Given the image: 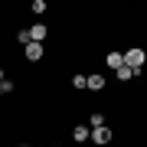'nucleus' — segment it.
I'll list each match as a JSON object with an SVG mask.
<instances>
[{"instance_id": "obj_1", "label": "nucleus", "mask_w": 147, "mask_h": 147, "mask_svg": "<svg viewBox=\"0 0 147 147\" xmlns=\"http://www.w3.org/2000/svg\"><path fill=\"white\" fill-rule=\"evenodd\" d=\"M144 59H147V56H144V49H141V46H134V49H127V53H121V62H124L127 69H131L134 75L141 72V65H144Z\"/></svg>"}, {"instance_id": "obj_2", "label": "nucleus", "mask_w": 147, "mask_h": 147, "mask_svg": "<svg viewBox=\"0 0 147 147\" xmlns=\"http://www.w3.org/2000/svg\"><path fill=\"white\" fill-rule=\"evenodd\" d=\"M88 141L92 144H108L111 141V127H95V131L88 134Z\"/></svg>"}, {"instance_id": "obj_3", "label": "nucleus", "mask_w": 147, "mask_h": 147, "mask_svg": "<svg viewBox=\"0 0 147 147\" xmlns=\"http://www.w3.org/2000/svg\"><path fill=\"white\" fill-rule=\"evenodd\" d=\"M26 59L30 62H39L42 59V42H26Z\"/></svg>"}, {"instance_id": "obj_4", "label": "nucleus", "mask_w": 147, "mask_h": 147, "mask_svg": "<svg viewBox=\"0 0 147 147\" xmlns=\"http://www.w3.org/2000/svg\"><path fill=\"white\" fill-rule=\"evenodd\" d=\"M26 36H30V42H42V39H46V26H42V23H36V26L26 30Z\"/></svg>"}, {"instance_id": "obj_5", "label": "nucleus", "mask_w": 147, "mask_h": 147, "mask_svg": "<svg viewBox=\"0 0 147 147\" xmlns=\"http://www.w3.org/2000/svg\"><path fill=\"white\" fill-rule=\"evenodd\" d=\"M85 88L101 92V88H105V75H98V72H95V75H88V79H85Z\"/></svg>"}, {"instance_id": "obj_6", "label": "nucleus", "mask_w": 147, "mask_h": 147, "mask_svg": "<svg viewBox=\"0 0 147 147\" xmlns=\"http://www.w3.org/2000/svg\"><path fill=\"white\" fill-rule=\"evenodd\" d=\"M72 141L85 144V141H88V127H85V124H75V127H72Z\"/></svg>"}, {"instance_id": "obj_7", "label": "nucleus", "mask_w": 147, "mask_h": 147, "mask_svg": "<svg viewBox=\"0 0 147 147\" xmlns=\"http://www.w3.org/2000/svg\"><path fill=\"white\" fill-rule=\"evenodd\" d=\"M105 65H108V69H118V65H121V53H118V49H111V53L105 56Z\"/></svg>"}, {"instance_id": "obj_8", "label": "nucleus", "mask_w": 147, "mask_h": 147, "mask_svg": "<svg viewBox=\"0 0 147 147\" xmlns=\"http://www.w3.org/2000/svg\"><path fill=\"white\" fill-rule=\"evenodd\" d=\"M115 75H118V79H121V82H131V79H134V72H131V69H127L124 62H121V65L115 69Z\"/></svg>"}, {"instance_id": "obj_9", "label": "nucleus", "mask_w": 147, "mask_h": 147, "mask_svg": "<svg viewBox=\"0 0 147 147\" xmlns=\"http://www.w3.org/2000/svg\"><path fill=\"white\" fill-rule=\"evenodd\" d=\"M88 124L92 127H105V115H88Z\"/></svg>"}, {"instance_id": "obj_10", "label": "nucleus", "mask_w": 147, "mask_h": 147, "mask_svg": "<svg viewBox=\"0 0 147 147\" xmlns=\"http://www.w3.org/2000/svg\"><path fill=\"white\" fill-rule=\"evenodd\" d=\"M33 13H46V0H33Z\"/></svg>"}, {"instance_id": "obj_11", "label": "nucleus", "mask_w": 147, "mask_h": 147, "mask_svg": "<svg viewBox=\"0 0 147 147\" xmlns=\"http://www.w3.org/2000/svg\"><path fill=\"white\" fill-rule=\"evenodd\" d=\"M0 92L10 95V92H13V82H10V79H3V82H0Z\"/></svg>"}, {"instance_id": "obj_12", "label": "nucleus", "mask_w": 147, "mask_h": 147, "mask_svg": "<svg viewBox=\"0 0 147 147\" xmlns=\"http://www.w3.org/2000/svg\"><path fill=\"white\" fill-rule=\"evenodd\" d=\"M72 88H85V75H75V79H72Z\"/></svg>"}, {"instance_id": "obj_13", "label": "nucleus", "mask_w": 147, "mask_h": 147, "mask_svg": "<svg viewBox=\"0 0 147 147\" xmlns=\"http://www.w3.org/2000/svg\"><path fill=\"white\" fill-rule=\"evenodd\" d=\"M3 79H7V75H3V65H0V82H3Z\"/></svg>"}, {"instance_id": "obj_14", "label": "nucleus", "mask_w": 147, "mask_h": 147, "mask_svg": "<svg viewBox=\"0 0 147 147\" xmlns=\"http://www.w3.org/2000/svg\"><path fill=\"white\" fill-rule=\"evenodd\" d=\"M20 147H30V144H20Z\"/></svg>"}, {"instance_id": "obj_15", "label": "nucleus", "mask_w": 147, "mask_h": 147, "mask_svg": "<svg viewBox=\"0 0 147 147\" xmlns=\"http://www.w3.org/2000/svg\"><path fill=\"white\" fill-rule=\"evenodd\" d=\"M0 95H3V92H0Z\"/></svg>"}]
</instances>
